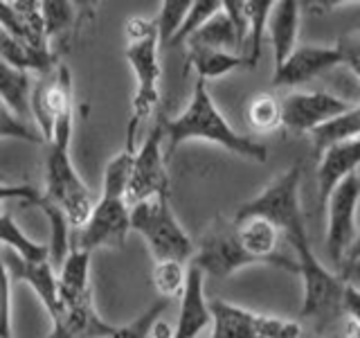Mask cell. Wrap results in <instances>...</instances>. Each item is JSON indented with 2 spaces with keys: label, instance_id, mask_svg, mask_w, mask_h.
I'll return each instance as SVG.
<instances>
[{
  "label": "cell",
  "instance_id": "obj_30",
  "mask_svg": "<svg viewBox=\"0 0 360 338\" xmlns=\"http://www.w3.org/2000/svg\"><path fill=\"white\" fill-rule=\"evenodd\" d=\"M189 7H191V0H165V3H160V11H158V16L153 18L158 27L160 48H169V43L174 41L180 25H183Z\"/></svg>",
  "mask_w": 360,
  "mask_h": 338
},
{
  "label": "cell",
  "instance_id": "obj_2",
  "mask_svg": "<svg viewBox=\"0 0 360 338\" xmlns=\"http://www.w3.org/2000/svg\"><path fill=\"white\" fill-rule=\"evenodd\" d=\"M165 140H167V158L172 156L180 144L189 140H202L219 144L230 154H236L252 163H266L268 161V149L266 144L257 142L248 135L236 133L228 120L221 115V111L214 104V99L207 90V82L196 79L194 93H191L189 106L180 113V115L165 120Z\"/></svg>",
  "mask_w": 360,
  "mask_h": 338
},
{
  "label": "cell",
  "instance_id": "obj_38",
  "mask_svg": "<svg viewBox=\"0 0 360 338\" xmlns=\"http://www.w3.org/2000/svg\"><path fill=\"white\" fill-rule=\"evenodd\" d=\"M41 194L43 192L37 189L34 185H5V183H0V203L9 201V199H18L22 203H27V206H37Z\"/></svg>",
  "mask_w": 360,
  "mask_h": 338
},
{
  "label": "cell",
  "instance_id": "obj_11",
  "mask_svg": "<svg viewBox=\"0 0 360 338\" xmlns=\"http://www.w3.org/2000/svg\"><path fill=\"white\" fill-rule=\"evenodd\" d=\"M352 108L345 99L331 93H290L281 99V124L290 131L313 133L315 129L324 127L326 122L335 120Z\"/></svg>",
  "mask_w": 360,
  "mask_h": 338
},
{
  "label": "cell",
  "instance_id": "obj_36",
  "mask_svg": "<svg viewBox=\"0 0 360 338\" xmlns=\"http://www.w3.org/2000/svg\"><path fill=\"white\" fill-rule=\"evenodd\" d=\"M300 334H302V327L297 323L259 313V318H257V338H295Z\"/></svg>",
  "mask_w": 360,
  "mask_h": 338
},
{
  "label": "cell",
  "instance_id": "obj_43",
  "mask_svg": "<svg viewBox=\"0 0 360 338\" xmlns=\"http://www.w3.org/2000/svg\"><path fill=\"white\" fill-rule=\"evenodd\" d=\"M295 338H315V336H307V334L302 332V334H300V336H295Z\"/></svg>",
  "mask_w": 360,
  "mask_h": 338
},
{
  "label": "cell",
  "instance_id": "obj_1",
  "mask_svg": "<svg viewBox=\"0 0 360 338\" xmlns=\"http://www.w3.org/2000/svg\"><path fill=\"white\" fill-rule=\"evenodd\" d=\"M300 176L302 172L297 165L286 169L262 194L241 203L234 214V221L248 217H264L277 225L284 242L290 244V248L295 251L300 268L297 275L304 282V302L300 315L311 320L318 332H324L345 313V282L338 273L326 268L311 248L304 212L300 206Z\"/></svg>",
  "mask_w": 360,
  "mask_h": 338
},
{
  "label": "cell",
  "instance_id": "obj_27",
  "mask_svg": "<svg viewBox=\"0 0 360 338\" xmlns=\"http://www.w3.org/2000/svg\"><path fill=\"white\" fill-rule=\"evenodd\" d=\"M0 248L14 251L25 262H45L50 259L48 244H37L22 232L16 221L11 219V214H0Z\"/></svg>",
  "mask_w": 360,
  "mask_h": 338
},
{
  "label": "cell",
  "instance_id": "obj_7",
  "mask_svg": "<svg viewBox=\"0 0 360 338\" xmlns=\"http://www.w3.org/2000/svg\"><path fill=\"white\" fill-rule=\"evenodd\" d=\"M191 264L198 266L205 275L223 280L259 262L245 253V248L239 242V234H236L234 221L219 217L196 244V253L191 257Z\"/></svg>",
  "mask_w": 360,
  "mask_h": 338
},
{
  "label": "cell",
  "instance_id": "obj_35",
  "mask_svg": "<svg viewBox=\"0 0 360 338\" xmlns=\"http://www.w3.org/2000/svg\"><path fill=\"white\" fill-rule=\"evenodd\" d=\"M0 338H14L11 334V275L3 262V248H0Z\"/></svg>",
  "mask_w": 360,
  "mask_h": 338
},
{
  "label": "cell",
  "instance_id": "obj_5",
  "mask_svg": "<svg viewBox=\"0 0 360 338\" xmlns=\"http://www.w3.org/2000/svg\"><path fill=\"white\" fill-rule=\"evenodd\" d=\"M160 41H158V27L153 18L133 16L127 20V48L124 56L133 68L135 75V95L131 106V122L127 129V146L135 149V135L140 124L151 115L160 99Z\"/></svg>",
  "mask_w": 360,
  "mask_h": 338
},
{
  "label": "cell",
  "instance_id": "obj_32",
  "mask_svg": "<svg viewBox=\"0 0 360 338\" xmlns=\"http://www.w3.org/2000/svg\"><path fill=\"white\" fill-rule=\"evenodd\" d=\"M185 280H187V270L185 264L180 262H155L151 282L158 291V296L162 300H172L176 296H183L185 289Z\"/></svg>",
  "mask_w": 360,
  "mask_h": 338
},
{
  "label": "cell",
  "instance_id": "obj_29",
  "mask_svg": "<svg viewBox=\"0 0 360 338\" xmlns=\"http://www.w3.org/2000/svg\"><path fill=\"white\" fill-rule=\"evenodd\" d=\"M221 9H223V0H191V7L187 11L183 25H180V30L174 37V41L169 43V48L185 45L214 14H219Z\"/></svg>",
  "mask_w": 360,
  "mask_h": 338
},
{
  "label": "cell",
  "instance_id": "obj_18",
  "mask_svg": "<svg viewBox=\"0 0 360 338\" xmlns=\"http://www.w3.org/2000/svg\"><path fill=\"white\" fill-rule=\"evenodd\" d=\"M300 3L297 0H277L270 9L268 34L273 43L275 68L284 63L297 45V27H300Z\"/></svg>",
  "mask_w": 360,
  "mask_h": 338
},
{
  "label": "cell",
  "instance_id": "obj_23",
  "mask_svg": "<svg viewBox=\"0 0 360 338\" xmlns=\"http://www.w3.org/2000/svg\"><path fill=\"white\" fill-rule=\"evenodd\" d=\"M185 45L187 48H210V50L239 54V43H236L234 25L223 9L219 11V14H214Z\"/></svg>",
  "mask_w": 360,
  "mask_h": 338
},
{
  "label": "cell",
  "instance_id": "obj_9",
  "mask_svg": "<svg viewBox=\"0 0 360 338\" xmlns=\"http://www.w3.org/2000/svg\"><path fill=\"white\" fill-rule=\"evenodd\" d=\"M360 203V176L358 172L345 178L338 185L329 201H326V253L329 259L340 266L349 251V246L356 239V210Z\"/></svg>",
  "mask_w": 360,
  "mask_h": 338
},
{
  "label": "cell",
  "instance_id": "obj_4",
  "mask_svg": "<svg viewBox=\"0 0 360 338\" xmlns=\"http://www.w3.org/2000/svg\"><path fill=\"white\" fill-rule=\"evenodd\" d=\"M70 140H72V118L61 120L54 127L52 140L45 144V189L43 196L59 208L70 230H82L88 223L90 214L95 210V196L88 189V185L75 172L72 158H70Z\"/></svg>",
  "mask_w": 360,
  "mask_h": 338
},
{
  "label": "cell",
  "instance_id": "obj_25",
  "mask_svg": "<svg viewBox=\"0 0 360 338\" xmlns=\"http://www.w3.org/2000/svg\"><path fill=\"white\" fill-rule=\"evenodd\" d=\"M273 9V0H245L248 14V41L243 50V59L248 68H257L264 50V34L268 32V18Z\"/></svg>",
  "mask_w": 360,
  "mask_h": 338
},
{
  "label": "cell",
  "instance_id": "obj_39",
  "mask_svg": "<svg viewBox=\"0 0 360 338\" xmlns=\"http://www.w3.org/2000/svg\"><path fill=\"white\" fill-rule=\"evenodd\" d=\"M342 311H345V315L352 318V323H360V289L345 284Z\"/></svg>",
  "mask_w": 360,
  "mask_h": 338
},
{
  "label": "cell",
  "instance_id": "obj_22",
  "mask_svg": "<svg viewBox=\"0 0 360 338\" xmlns=\"http://www.w3.org/2000/svg\"><path fill=\"white\" fill-rule=\"evenodd\" d=\"M187 65L194 68L198 79L210 82V79L225 77L239 68H245V59L241 54L210 50V48H187Z\"/></svg>",
  "mask_w": 360,
  "mask_h": 338
},
{
  "label": "cell",
  "instance_id": "obj_8",
  "mask_svg": "<svg viewBox=\"0 0 360 338\" xmlns=\"http://www.w3.org/2000/svg\"><path fill=\"white\" fill-rule=\"evenodd\" d=\"M162 144H165V127L160 118L151 127L142 146L133 156V167H131V178L127 189L129 208L153 196H169L167 154L162 149Z\"/></svg>",
  "mask_w": 360,
  "mask_h": 338
},
{
  "label": "cell",
  "instance_id": "obj_6",
  "mask_svg": "<svg viewBox=\"0 0 360 338\" xmlns=\"http://www.w3.org/2000/svg\"><path fill=\"white\" fill-rule=\"evenodd\" d=\"M131 230L144 237L155 262H189L196 253V244L178 223L169 206V196H153L135 203L131 208Z\"/></svg>",
  "mask_w": 360,
  "mask_h": 338
},
{
  "label": "cell",
  "instance_id": "obj_24",
  "mask_svg": "<svg viewBox=\"0 0 360 338\" xmlns=\"http://www.w3.org/2000/svg\"><path fill=\"white\" fill-rule=\"evenodd\" d=\"M30 75L18 70V68L9 65L3 56H0V99L5 106L14 113L16 118H25L30 111Z\"/></svg>",
  "mask_w": 360,
  "mask_h": 338
},
{
  "label": "cell",
  "instance_id": "obj_40",
  "mask_svg": "<svg viewBox=\"0 0 360 338\" xmlns=\"http://www.w3.org/2000/svg\"><path fill=\"white\" fill-rule=\"evenodd\" d=\"M338 275L345 282L347 287L360 289V259H354V262H342L338 266Z\"/></svg>",
  "mask_w": 360,
  "mask_h": 338
},
{
  "label": "cell",
  "instance_id": "obj_28",
  "mask_svg": "<svg viewBox=\"0 0 360 338\" xmlns=\"http://www.w3.org/2000/svg\"><path fill=\"white\" fill-rule=\"evenodd\" d=\"M41 16H43L45 39H48V45H50L54 37H61L63 32L72 30L77 9H75V3H68V0H43Z\"/></svg>",
  "mask_w": 360,
  "mask_h": 338
},
{
  "label": "cell",
  "instance_id": "obj_41",
  "mask_svg": "<svg viewBox=\"0 0 360 338\" xmlns=\"http://www.w3.org/2000/svg\"><path fill=\"white\" fill-rule=\"evenodd\" d=\"M146 338H174V330L169 327L165 320L158 318L153 325H151V330H149V336Z\"/></svg>",
  "mask_w": 360,
  "mask_h": 338
},
{
  "label": "cell",
  "instance_id": "obj_14",
  "mask_svg": "<svg viewBox=\"0 0 360 338\" xmlns=\"http://www.w3.org/2000/svg\"><path fill=\"white\" fill-rule=\"evenodd\" d=\"M212 323L210 302L205 300V273L189 264L183 296H180L178 323L174 338H196Z\"/></svg>",
  "mask_w": 360,
  "mask_h": 338
},
{
  "label": "cell",
  "instance_id": "obj_13",
  "mask_svg": "<svg viewBox=\"0 0 360 338\" xmlns=\"http://www.w3.org/2000/svg\"><path fill=\"white\" fill-rule=\"evenodd\" d=\"M340 52L333 45H300L290 52L288 59L281 63L279 68H275L273 73V86H284V88H292V86H302L311 82L313 77L322 75L324 70H329L333 65H340Z\"/></svg>",
  "mask_w": 360,
  "mask_h": 338
},
{
  "label": "cell",
  "instance_id": "obj_10",
  "mask_svg": "<svg viewBox=\"0 0 360 338\" xmlns=\"http://www.w3.org/2000/svg\"><path fill=\"white\" fill-rule=\"evenodd\" d=\"M45 79L34 86L30 95V111L37 118L43 144L52 140L54 127L61 120L72 118V77L68 65H56L52 73L43 75Z\"/></svg>",
  "mask_w": 360,
  "mask_h": 338
},
{
  "label": "cell",
  "instance_id": "obj_3",
  "mask_svg": "<svg viewBox=\"0 0 360 338\" xmlns=\"http://www.w3.org/2000/svg\"><path fill=\"white\" fill-rule=\"evenodd\" d=\"M135 151L122 149L108 161L101 180V194L95 203L88 223L70 234V248L93 253L97 248H122L131 232V208L127 203V189L131 178Z\"/></svg>",
  "mask_w": 360,
  "mask_h": 338
},
{
  "label": "cell",
  "instance_id": "obj_15",
  "mask_svg": "<svg viewBox=\"0 0 360 338\" xmlns=\"http://www.w3.org/2000/svg\"><path fill=\"white\" fill-rule=\"evenodd\" d=\"M3 262L9 270L11 282H25L52 315L59 307V280H56V268L50 264V259H45V262H25L14 251L3 248Z\"/></svg>",
  "mask_w": 360,
  "mask_h": 338
},
{
  "label": "cell",
  "instance_id": "obj_20",
  "mask_svg": "<svg viewBox=\"0 0 360 338\" xmlns=\"http://www.w3.org/2000/svg\"><path fill=\"white\" fill-rule=\"evenodd\" d=\"M90 255L82 248H70L59 268V302H77L93 296L90 291Z\"/></svg>",
  "mask_w": 360,
  "mask_h": 338
},
{
  "label": "cell",
  "instance_id": "obj_42",
  "mask_svg": "<svg viewBox=\"0 0 360 338\" xmlns=\"http://www.w3.org/2000/svg\"><path fill=\"white\" fill-rule=\"evenodd\" d=\"M354 259H360V232L356 234V239L352 242V246H349V251H347L342 262H354Z\"/></svg>",
  "mask_w": 360,
  "mask_h": 338
},
{
  "label": "cell",
  "instance_id": "obj_17",
  "mask_svg": "<svg viewBox=\"0 0 360 338\" xmlns=\"http://www.w3.org/2000/svg\"><path fill=\"white\" fill-rule=\"evenodd\" d=\"M0 27L7 34H11V37L25 41L32 48L43 50V52H54L50 50L48 39H45L41 3H34V0L3 3V0H0Z\"/></svg>",
  "mask_w": 360,
  "mask_h": 338
},
{
  "label": "cell",
  "instance_id": "obj_34",
  "mask_svg": "<svg viewBox=\"0 0 360 338\" xmlns=\"http://www.w3.org/2000/svg\"><path fill=\"white\" fill-rule=\"evenodd\" d=\"M0 138H18V140L37 142V144L43 142L41 135L34 133L20 118H16L14 113L5 106L3 99H0Z\"/></svg>",
  "mask_w": 360,
  "mask_h": 338
},
{
  "label": "cell",
  "instance_id": "obj_37",
  "mask_svg": "<svg viewBox=\"0 0 360 338\" xmlns=\"http://www.w3.org/2000/svg\"><path fill=\"white\" fill-rule=\"evenodd\" d=\"M338 52H340V59L347 68H352V73L360 79V30L345 34V37L338 41Z\"/></svg>",
  "mask_w": 360,
  "mask_h": 338
},
{
  "label": "cell",
  "instance_id": "obj_31",
  "mask_svg": "<svg viewBox=\"0 0 360 338\" xmlns=\"http://www.w3.org/2000/svg\"><path fill=\"white\" fill-rule=\"evenodd\" d=\"M248 124L257 133H270L277 127H281V101H277L273 95H257L248 104Z\"/></svg>",
  "mask_w": 360,
  "mask_h": 338
},
{
  "label": "cell",
  "instance_id": "obj_21",
  "mask_svg": "<svg viewBox=\"0 0 360 338\" xmlns=\"http://www.w3.org/2000/svg\"><path fill=\"white\" fill-rule=\"evenodd\" d=\"M0 56H3L9 65L18 68L22 73L34 70V73L48 75L59 65V59H56L54 52H43V50L32 48L25 41L7 34L3 27H0Z\"/></svg>",
  "mask_w": 360,
  "mask_h": 338
},
{
  "label": "cell",
  "instance_id": "obj_33",
  "mask_svg": "<svg viewBox=\"0 0 360 338\" xmlns=\"http://www.w3.org/2000/svg\"><path fill=\"white\" fill-rule=\"evenodd\" d=\"M167 304H169V300H162L160 298L155 304H151V307L146 309L144 313H140L133 323L124 325V327H117V332L112 334L110 338H146V336H149L151 325L158 318H160L162 311L167 309Z\"/></svg>",
  "mask_w": 360,
  "mask_h": 338
},
{
  "label": "cell",
  "instance_id": "obj_16",
  "mask_svg": "<svg viewBox=\"0 0 360 338\" xmlns=\"http://www.w3.org/2000/svg\"><path fill=\"white\" fill-rule=\"evenodd\" d=\"M358 167H360V140L338 142L320 154V165L315 178H318V201L322 210L326 206V201H329L331 192L345 178L356 174Z\"/></svg>",
  "mask_w": 360,
  "mask_h": 338
},
{
  "label": "cell",
  "instance_id": "obj_19",
  "mask_svg": "<svg viewBox=\"0 0 360 338\" xmlns=\"http://www.w3.org/2000/svg\"><path fill=\"white\" fill-rule=\"evenodd\" d=\"M212 338H257L259 313L225 300H210Z\"/></svg>",
  "mask_w": 360,
  "mask_h": 338
},
{
  "label": "cell",
  "instance_id": "obj_26",
  "mask_svg": "<svg viewBox=\"0 0 360 338\" xmlns=\"http://www.w3.org/2000/svg\"><path fill=\"white\" fill-rule=\"evenodd\" d=\"M315 156H320L331 144L347 142V140H360V106H352L342 115L326 122L324 127L315 129L311 133Z\"/></svg>",
  "mask_w": 360,
  "mask_h": 338
},
{
  "label": "cell",
  "instance_id": "obj_12",
  "mask_svg": "<svg viewBox=\"0 0 360 338\" xmlns=\"http://www.w3.org/2000/svg\"><path fill=\"white\" fill-rule=\"evenodd\" d=\"M50 320V338H110L117 332L115 325L106 323L97 313L93 296L77 302H59Z\"/></svg>",
  "mask_w": 360,
  "mask_h": 338
}]
</instances>
